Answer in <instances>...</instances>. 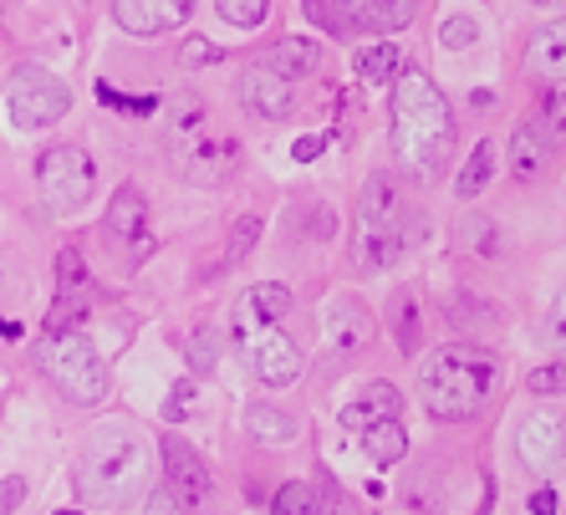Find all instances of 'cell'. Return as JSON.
<instances>
[{"label": "cell", "mask_w": 566, "mask_h": 515, "mask_svg": "<svg viewBox=\"0 0 566 515\" xmlns=\"http://www.w3.org/2000/svg\"><path fill=\"white\" fill-rule=\"evenodd\" d=\"M454 154V113L429 72H398L394 82V159L409 179H439Z\"/></svg>", "instance_id": "obj_1"}, {"label": "cell", "mask_w": 566, "mask_h": 515, "mask_svg": "<svg viewBox=\"0 0 566 515\" xmlns=\"http://www.w3.org/2000/svg\"><path fill=\"white\" fill-rule=\"evenodd\" d=\"M148 464H154V450H148L144 429H133V423H123V419L97 423L77 454L82 501H93V505L133 501V495L148 485Z\"/></svg>", "instance_id": "obj_2"}, {"label": "cell", "mask_w": 566, "mask_h": 515, "mask_svg": "<svg viewBox=\"0 0 566 515\" xmlns=\"http://www.w3.org/2000/svg\"><path fill=\"white\" fill-rule=\"evenodd\" d=\"M501 383V362L474 343H449L434 347L423 357L419 368V393H423V409L434 413L439 423H460L474 419V413L490 403Z\"/></svg>", "instance_id": "obj_3"}, {"label": "cell", "mask_w": 566, "mask_h": 515, "mask_svg": "<svg viewBox=\"0 0 566 515\" xmlns=\"http://www.w3.org/2000/svg\"><path fill=\"white\" fill-rule=\"evenodd\" d=\"M36 368L56 383V393L82 403V409H97L107 398V362L77 327L72 332H46L36 347Z\"/></svg>", "instance_id": "obj_4"}, {"label": "cell", "mask_w": 566, "mask_h": 515, "mask_svg": "<svg viewBox=\"0 0 566 515\" xmlns=\"http://www.w3.org/2000/svg\"><path fill=\"white\" fill-rule=\"evenodd\" d=\"M72 107V87H66L56 72H46V66H15L11 87H6V113H11L15 128H46V123H56Z\"/></svg>", "instance_id": "obj_5"}, {"label": "cell", "mask_w": 566, "mask_h": 515, "mask_svg": "<svg viewBox=\"0 0 566 515\" xmlns=\"http://www.w3.org/2000/svg\"><path fill=\"white\" fill-rule=\"evenodd\" d=\"M235 343H240V353H245V362L255 368L261 383H271V388L296 383V372H302V353L291 347V337L281 327L235 312Z\"/></svg>", "instance_id": "obj_6"}, {"label": "cell", "mask_w": 566, "mask_h": 515, "mask_svg": "<svg viewBox=\"0 0 566 515\" xmlns=\"http://www.w3.org/2000/svg\"><path fill=\"white\" fill-rule=\"evenodd\" d=\"M36 179H41V195L52 210H82L93 199V185H97V169L87 159V148L77 144H56L41 154L36 164Z\"/></svg>", "instance_id": "obj_7"}, {"label": "cell", "mask_w": 566, "mask_h": 515, "mask_svg": "<svg viewBox=\"0 0 566 515\" xmlns=\"http://www.w3.org/2000/svg\"><path fill=\"white\" fill-rule=\"evenodd\" d=\"M87 306H93V276H87V265H82V251H56V302L46 312V332H72L82 327L87 317Z\"/></svg>", "instance_id": "obj_8"}, {"label": "cell", "mask_w": 566, "mask_h": 515, "mask_svg": "<svg viewBox=\"0 0 566 515\" xmlns=\"http://www.w3.org/2000/svg\"><path fill=\"white\" fill-rule=\"evenodd\" d=\"M158 454H164V470H169V485H174V495H179V505H189V511H210L214 505V480H210V464L199 460L195 444H185L179 434H169L164 444H158Z\"/></svg>", "instance_id": "obj_9"}, {"label": "cell", "mask_w": 566, "mask_h": 515, "mask_svg": "<svg viewBox=\"0 0 566 515\" xmlns=\"http://www.w3.org/2000/svg\"><path fill=\"white\" fill-rule=\"evenodd\" d=\"M195 15V0H113V21L128 36H164Z\"/></svg>", "instance_id": "obj_10"}, {"label": "cell", "mask_w": 566, "mask_h": 515, "mask_svg": "<svg viewBox=\"0 0 566 515\" xmlns=\"http://www.w3.org/2000/svg\"><path fill=\"white\" fill-rule=\"evenodd\" d=\"M515 450H521V464H526V470L552 475V464L562 460V450H566L562 419H552V413H531V419L521 423V434H515Z\"/></svg>", "instance_id": "obj_11"}, {"label": "cell", "mask_w": 566, "mask_h": 515, "mask_svg": "<svg viewBox=\"0 0 566 515\" xmlns=\"http://www.w3.org/2000/svg\"><path fill=\"white\" fill-rule=\"evenodd\" d=\"M240 103L261 113V118H291V107H296V82L271 72V66H251L245 82H240Z\"/></svg>", "instance_id": "obj_12"}, {"label": "cell", "mask_w": 566, "mask_h": 515, "mask_svg": "<svg viewBox=\"0 0 566 515\" xmlns=\"http://www.w3.org/2000/svg\"><path fill=\"white\" fill-rule=\"evenodd\" d=\"M148 204H144V195L133 185H123L118 195H113V204H107V235H118L123 245H133V251L144 255L148 251Z\"/></svg>", "instance_id": "obj_13"}, {"label": "cell", "mask_w": 566, "mask_h": 515, "mask_svg": "<svg viewBox=\"0 0 566 515\" xmlns=\"http://www.w3.org/2000/svg\"><path fill=\"white\" fill-rule=\"evenodd\" d=\"M526 72H531V77H541V82H566V15L531 36Z\"/></svg>", "instance_id": "obj_14"}, {"label": "cell", "mask_w": 566, "mask_h": 515, "mask_svg": "<svg viewBox=\"0 0 566 515\" xmlns=\"http://www.w3.org/2000/svg\"><path fill=\"white\" fill-rule=\"evenodd\" d=\"M363 225L368 230H394L398 214H403V199H398V179L394 174H368V185H363Z\"/></svg>", "instance_id": "obj_15"}, {"label": "cell", "mask_w": 566, "mask_h": 515, "mask_svg": "<svg viewBox=\"0 0 566 515\" xmlns=\"http://www.w3.org/2000/svg\"><path fill=\"white\" fill-rule=\"evenodd\" d=\"M327 322H332V347H343V353H357L363 343H373V312L357 296H343V302H332V312H327Z\"/></svg>", "instance_id": "obj_16"}, {"label": "cell", "mask_w": 566, "mask_h": 515, "mask_svg": "<svg viewBox=\"0 0 566 515\" xmlns=\"http://www.w3.org/2000/svg\"><path fill=\"white\" fill-rule=\"evenodd\" d=\"M363 6L368 0H302L306 21H316L327 36H357L363 31Z\"/></svg>", "instance_id": "obj_17"}, {"label": "cell", "mask_w": 566, "mask_h": 515, "mask_svg": "<svg viewBox=\"0 0 566 515\" xmlns=\"http://www.w3.org/2000/svg\"><path fill=\"white\" fill-rule=\"evenodd\" d=\"M261 66H271V72H281V77H291V82H302L306 72H316V66H322V46H316V41H306V36L276 41V46L265 52Z\"/></svg>", "instance_id": "obj_18"}, {"label": "cell", "mask_w": 566, "mask_h": 515, "mask_svg": "<svg viewBox=\"0 0 566 515\" xmlns=\"http://www.w3.org/2000/svg\"><path fill=\"white\" fill-rule=\"evenodd\" d=\"M546 159H552V148H546V133L541 123H521L511 138V169L515 179H541L546 174Z\"/></svg>", "instance_id": "obj_19"}, {"label": "cell", "mask_w": 566, "mask_h": 515, "mask_svg": "<svg viewBox=\"0 0 566 515\" xmlns=\"http://www.w3.org/2000/svg\"><path fill=\"white\" fill-rule=\"evenodd\" d=\"M398 409H403V398H398L394 383H368V393L343 409V423L347 429H368L378 419H398Z\"/></svg>", "instance_id": "obj_20"}, {"label": "cell", "mask_w": 566, "mask_h": 515, "mask_svg": "<svg viewBox=\"0 0 566 515\" xmlns=\"http://www.w3.org/2000/svg\"><path fill=\"white\" fill-rule=\"evenodd\" d=\"M398 72H403L398 41H378V46H368V52H357V77L373 82V87H394Z\"/></svg>", "instance_id": "obj_21"}, {"label": "cell", "mask_w": 566, "mask_h": 515, "mask_svg": "<svg viewBox=\"0 0 566 515\" xmlns=\"http://www.w3.org/2000/svg\"><path fill=\"white\" fill-rule=\"evenodd\" d=\"M363 450H368L373 464H398L403 450H409V434H403V423L398 419H378L363 429Z\"/></svg>", "instance_id": "obj_22"}, {"label": "cell", "mask_w": 566, "mask_h": 515, "mask_svg": "<svg viewBox=\"0 0 566 515\" xmlns=\"http://www.w3.org/2000/svg\"><path fill=\"white\" fill-rule=\"evenodd\" d=\"M419 15V0H368L363 6V31H378V36H394Z\"/></svg>", "instance_id": "obj_23"}, {"label": "cell", "mask_w": 566, "mask_h": 515, "mask_svg": "<svg viewBox=\"0 0 566 515\" xmlns=\"http://www.w3.org/2000/svg\"><path fill=\"white\" fill-rule=\"evenodd\" d=\"M235 312H245V317H255V322H281L291 312V291L281 286V281H265V286H255V291L240 296Z\"/></svg>", "instance_id": "obj_24"}, {"label": "cell", "mask_w": 566, "mask_h": 515, "mask_svg": "<svg viewBox=\"0 0 566 515\" xmlns=\"http://www.w3.org/2000/svg\"><path fill=\"white\" fill-rule=\"evenodd\" d=\"M460 245H470L480 261H501L505 255V235L495 230V220H485V214H464L460 220Z\"/></svg>", "instance_id": "obj_25"}, {"label": "cell", "mask_w": 566, "mask_h": 515, "mask_svg": "<svg viewBox=\"0 0 566 515\" xmlns=\"http://www.w3.org/2000/svg\"><path fill=\"white\" fill-rule=\"evenodd\" d=\"M230 159H235V144H199L189 154V179L195 185H220L224 174H230Z\"/></svg>", "instance_id": "obj_26"}, {"label": "cell", "mask_w": 566, "mask_h": 515, "mask_svg": "<svg viewBox=\"0 0 566 515\" xmlns=\"http://www.w3.org/2000/svg\"><path fill=\"white\" fill-rule=\"evenodd\" d=\"M490 174H495V144H490V138H480V144L470 148V164H464L460 179H454V195H460V199H474L480 189L490 185Z\"/></svg>", "instance_id": "obj_27"}, {"label": "cell", "mask_w": 566, "mask_h": 515, "mask_svg": "<svg viewBox=\"0 0 566 515\" xmlns=\"http://www.w3.org/2000/svg\"><path fill=\"white\" fill-rule=\"evenodd\" d=\"M276 515H327V501H322V490L316 485L291 480V485L276 490Z\"/></svg>", "instance_id": "obj_28"}, {"label": "cell", "mask_w": 566, "mask_h": 515, "mask_svg": "<svg viewBox=\"0 0 566 515\" xmlns=\"http://www.w3.org/2000/svg\"><path fill=\"white\" fill-rule=\"evenodd\" d=\"M394 332H398V347L403 353H419V302H413V291H394Z\"/></svg>", "instance_id": "obj_29"}, {"label": "cell", "mask_w": 566, "mask_h": 515, "mask_svg": "<svg viewBox=\"0 0 566 515\" xmlns=\"http://www.w3.org/2000/svg\"><path fill=\"white\" fill-rule=\"evenodd\" d=\"M265 15H271V0H220V21L240 31H255Z\"/></svg>", "instance_id": "obj_30"}, {"label": "cell", "mask_w": 566, "mask_h": 515, "mask_svg": "<svg viewBox=\"0 0 566 515\" xmlns=\"http://www.w3.org/2000/svg\"><path fill=\"white\" fill-rule=\"evenodd\" d=\"M255 240H261V214H240L235 230H230V251H224V265H240L245 255L255 251Z\"/></svg>", "instance_id": "obj_31"}, {"label": "cell", "mask_w": 566, "mask_h": 515, "mask_svg": "<svg viewBox=\"0 0 566 515\" xmlns=\"http://www.w3.org/2000/svg\"><path fill=\"white\" fill-rule=\"evenodd\" d=\"M185 347H189V362H195L199 372H210L214 357H220V327H199Z\"/></svg>", "instance_id": "obj_32"}, {"label": "cell", "mask_w": 566, "mask_h": 515, "mask_svg": "<svg viewBox=\"0 0 566 515\" xmlns=\"http://www.w3.org/2000/svg\"><path fill=\"white\" fill-rule=\"evenodd\" d=\"M245 423H251V434H261V439H291V429H296V423L286 419V413H276V409H251L245 413Z\"/></svg>", "instance_id": "obj_33"}, {"label": "cell", "mask_w": 566, "mask_h": 515, "mask_svg": "<svg viewBox=\"0 0 566 515\" xmlns=\"http://www.w3.org/2000/svg\"><path fill=\"white\" fill-rule=\"evenodd\" d=\"M199 413V388L195 383H174V393H169V403H164V419H195Z\"/></svg>", "instance_id": "obj_34"}, {"label": "cell", "mask_w": 566, "mask_h": 515, "mask_svg": "<svg viewBox=\"0 0 566 515\" xmlns=\"http://www.w3.org/2000/svg\"><path fill=\"white\" fill-rule=\"evenodd\" d=\"M97 103H107V107H123V113H133V118H148L158 107V97H123V93H113L107 82H97Z\"/></svg>", "instance_id": "obj_35"}, {"label": "cell", "mask_w": 566, "mask_h": 515, "mask_svg": "<svg viewBox=\"0 0 566 515\" xmlns=\"http://www.w3.org/2000/svg\"><path fill=\"white\" fill-rule=\"evenodd\" d=\"M526 383H531V393H546V398H552V393H566V362H546V368L531 372Z\"/></svg>", "instance_id": "obj_36"}, {"label": "cell", "mask_w": 566, "mask_h": 515, "mask_svg": "<svg viewBox=\"0 0 566 515\" xmlns=\"http://www.w3.org/2000/svg\"><path fill=\"white\" fill-rule=\"evenodd\" d=\"M474 36H480V27H474L470 15H454V21H444V46L449 52H464V46H474Z\"/></svg>", "instance_id": "obj_37"}, {"label": "cell", "mask_w": 566, "mask_h": 515, "mask_svg": "<svg viewBox=\"0 0 566 515\" xmlns=\"http://www.w3.org/2000/svg\"><path fill=\"white\" fill-rule=\"evenodd\" d=\"M327 144H332V133H306V138H296V144H291V159L312 164V159H322V154H327Z\"/></svg>", "instance_id": "obj_38"}, {"label": "cell", "mask_w": 566, "mask_h": 515, "mask_svg": "<svg viewBox=\"0 0 566 515\" xmlns=\"http://www.w3.org/2000/svg\"><path fill=\"white\" fill-rule=\"evenodd\" d=\"M220 46H214L210 36H189L185 41V66H205V62H220Z\"/></svg>", "instance_id": "obj_39"}, {"label": "cell", "mask_w": 566, "mask_h": 515, "mask_svg": "<svg viewBox=\"0 0 566 515\" xmlns=\"http://www.w3.org/2000/svg\"><path fill=\"white\" fill-rule=\"evenodd\" d=\"M199 113H205V107H199V97L185 93L179 103H174V128H179V133H195L199 128Z\"/></svg>", "instance_id": "obj_40"}, {"label": "cell", "mask_w": 566, "mask_h": 515, "mask_svg": "<svg viewBox=\"0 0 566 515\" xmlns=\"http://www.w3.org/2000/svg\"><path fill=\"white\" fill-rule=\"evenodd\" d=\"M27 501V480L15 475V480H6V485H0V515L11 511V505H21Z\"/></svg>", "instance_id": "obj_41"}, {"label": "cell", "mask_w": 566, "mask_h": 515, "mask_svg": "<svg viewBox=\"0 0 566 515\" xmlns=\"http://www.w3.org/2000/svg\"><path fill=\"white\" fill-rule=\"evenodd\" d=\"M552 343L566 353V291L556 296V306H552Z\"/></svg>", "instance_id": "obj_42"}, {"label": "cell", "mask_w": 566, "mask_h": 515, "mask_svg": "<svg viewBox=\"0 0 566 515\" xmlns=\"http://www.w3.org/2000/svg\"><path fill=\"white\" fill-rule=\"evenodd\" d=\"M148 515H185L179 511V495H148Z\"/></svg>", "instance_id": "obj_43"}, {"label": "cell", "mask_w": 566, "mask_h": 515, "mask_svg": "<svg viewBox=\"0 0 566 515\" xmlns=\"http://www.w3.org/2000/svg\"><path fill=\"white\" fill-rule=\"evenodd\" d=\"M531 515H556V490H536L531 495Z\"/></svg>", "instance_id": "obj_44"}, {"label": "cell", "mask_w": 566, "mask_h": 515, "mask_svg": "<svg viewBox=\"0 0 566 515\" xmlns=\"http://www.w3.org/2000/svg\"><path fill=\"white\" fill-rule=\"evenodd\" d=\"M0 337H21V327H15V322H6V317H0Z\"/></svg>", "instance_id": "obj_45"}, {"label": "cell", "mask_w": 566, "mask_h": 515, "mask_svg": "<svg viewBox=\"0 0 566 515\" xmlns=\"http://www.w3.org/2000/svg\"><path fill=\"white\" fill-rule=\"evenodd\" d=\"M52 515H82V511H52Z\"/></svg>", "instance_id": "obj_46"}]
</instances>
